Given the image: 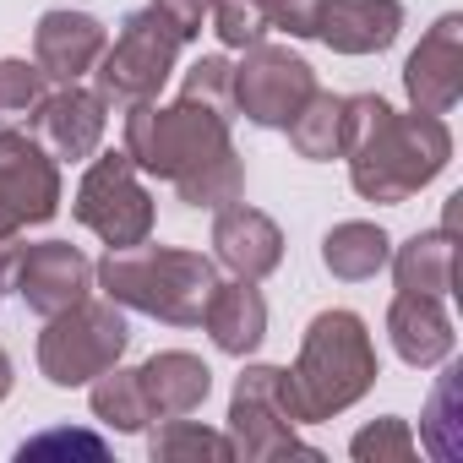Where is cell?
I'll return each instance as SVG.
<instances>
[{"label": "cell", "mask_w": 463, "mask_h": 463, "mask_svg": "<svg viewBox=\"0 0 463 463\" xmlns=\"http://www.w3.org/2000/svg\"><path fill=\"white\" fill-rule=\"evenodd\" d=\"M344 158H349V185L365 202L398 207L452 164V131L441 115L425 109L403 115L376 93H354L344 99Z\"/></svg>", "instance_id": "cell-1"}, {"label": "cell", "mask_w": 463, "mask_h": 463, "mask_svg": "<svg viewBox=\"0 0 463 463\" xmlns=\"http://www.w3.org/2000/svg\"><path fill=\"white\" fill-rule=\"evenodd\" d=\"M93 284L120 311H142V317L169 322V327H196L218 273H213V257H202V251L142 241V246L109 251L93 268Z\"/></svg>", "instance_id": "cell-2"}, {"label": "cell", "mask_w": 463, "mask_h": 463, "mask_svg": "<svg viewBox=\"0 0 463 463\" xmlns=\"http://www.w3.org/2000/svg\"><path fill=\"white\" fill-rule=\"evenodd\" d=\"M376 376H382L376 344H371V333H365V322L354 311H322V317H311V327L300 338V360L289 371L295 403H300L306 425L354 409L376 387Z\"/></svg>", "instance_id": "cell-3"}, {"label": "cell", "mask_w": 463, "mask_h": 463, "mask_svg": "<svg viewBox=\"0 0 463 463\" xmlns=\"http://www.w3.org/2000/svg\"><path fill=\"white\" fill-rule=\"evenodd\" d=\"M229 115L207 109V104H191V99H175V104H131L126 109V153L142 175H158V180H180L185 169L229 153Z\"/></svg>", "instance_id": "cell-4"}, {"label": "cell", "mask_w": 463, "mask_h": 463, "mask_svg": "<svg viewBox=\"0 0 463 463\" xmlns=\"http://www.w3.org/2000/svg\"><path fill=\"white\" fill-rule=\"evenodd\" d=\"M300 403H295V382L284 365H246V376L235 382L229 398V447L246 463H273V458H322L317 447H306L295 436Z\"/></svg>", "instance_id": "cell-5"}, {"label": "cell", "mask_w": 463, "mask_h": 463, "mask_svg": "<svg viewBox=\"0 0 463 463\" xmlns=\"http://www.w3.org/2000/svg\"><path fill=\"white\" fill-rule=\"evenodd\" d=\"M131 344L126 311L115 300H77L71 311L50 317L39 333V371L50 387H88L93 376H104L109 365H120Z\"/></svg>", "instance_id": "cell-6"}, {"label": "cell", "mask_w": 463, "mask_h": 463, "mask_svg": "<svg viewBox=\"0 0 463 463\" xmlns=\"http://www.w3.org/2000/svg\"><path fill=\"white\" fill-rule=\"evenodd\" d=\"M180 44H185V39L175 33V23H169L158 6L131 12L126 28H120V39L104 44L99 66H93V93H99L104 104H115V109H131V104L158 99V88L175 77Z\"/></svg>", "instance_id": "cell-7"}, {"label": "cell", "mask_w": 463, "mask_h": 463, "mask_svg": "<svg viewBox=\"0 0 463 463\" xmlns=\"http://www.w3.org/2000/svg\"><path fill=\"white\" fill-rule=\"evenodd\" d=\"M71 213L82 229L109 246V251H126V246H142L153 235V196L147 185L137 180V164L131 153H93L88 169H82V185L71 196Z\"/></svg>", "instance_id": "cell-8"}, {"label": "cell", "mask_w": 463, "mask_h": 463, "mask_svg": "<svg viewBox=\"0 0 463 463\" xmlns=\"http://www.w3.org/2000/svg\"><path fill=\"white\" fill-rule=\"evenodd\" d=\"M311 93H317V71L295 50L268 44V39L251 44L246 61L235 66V77H229V99H235V109L251 126H262V131H284Z\"/></svg>", "instance_id": "cell-9"}, {"label": "cell", "mask_w": 463, "mask_h": 463, "mask_svg": "<svg viewBox=\"0 0 463 463\" xmlns=\"http://www.w3.org/2000/svg\"><path fill=\"white\" fill-rule=\"evenodd\" d=\"M55 213H61L55 153L28 131H0V246H12L28 223H50Z\"/></svg>", "instance_id": "cell-10"}, {"label": "cell", "mask_w": 463, "mask_h": 463, "mask_svg": "<svg viewBox=\"0 0 463 463\" xmlns=\"http://www.w3.org/2000/svg\"><path fill=\"white\" fill-rule=\"evenodd\" d=\"M0 262H6L12 289L23 295V306L44 322L93 295V262L71 241H39V246L12 241V246H0Z\"/></svg>", "instance_id": "cell-11"}, {"label": "cell", "mask_w": 463, "mask_h": 463, "mask_svg": "<svg viewBox=\"0 0 463 463\" xmlns=\"http://www.w3.org/2000/svg\"><path fill=\"white\" fill-rule=\"evenodd\" d=\"M403 88H409V104L425 109V115H452L458 109V99H463V17L458 12H447L420 39V50L403 66Z\"/></svg>", "instance_id": "cell-12"}, {"label": "cell", "mask_w": 463, "mask_h": 463, "mask_svg": "<svg viewBox=\"0 0 463 463\" xmlns=\"http://www.w3.org/2000/svg\"><path fill=\"white\" fill-rule=\"evenodd\" d=\"M213 257L235 273V279L262 284V279L279 273V262H284V229H279L262 207L229 202V207H218V218H213Z\"/></svg>", "instance_id": "cell-13"}, {"label": "cell", "mask_w": 463, "mask_h": 463, "mask_svg": "<svg viewBox=\"0 0 463 463\" xmlns=\"http://www.w3.org/2000/svg\"><path fill=\"white\" fill-rule=\"evenodd\" d=\"M104 126H109V104L93 88H77V82H66L61 93H50L33 109L39 142L66 164H88L99 153V142H104Z\"/></svg>", "instance_id": "cell-14"}, {"label": "cell", "mask_w": 463, "mask_h": 463, "mask_svg": "<svg viewBox=\"0 0 463 463\" xmlns=\"http://www.w3.org/2000/svg\"><path fill=\"white\" fill-rule=\"evenodd\" d=\"M403 28L398 0H317L311 39H322L333 55H382Z\"/></svg>", "instance_id": "cell-15"}, {"label": "cell", "mask_w": 463, "mask_h": 463, "mask_svg": "<svg viewBox=\"0 0 463 463\" xmlns=\"http://www.w3.org/2000/svg\"><path fill=\"white\" fill-rule=\"evenodd\" d=\"M104 44H109V33L88 12H44L33 28V61L50 82H82L99 66Z\"/></svg>", "instance_id": "cell-16"}, {"label": "cell", "mask_w": 463, "mask_h": 463, "mask_svg": "<svg viewBox=\"0 0 463 463\" xmlns=\"http://www.w3.org/2000/svg\"><path fill=\"white\" fill-rule=\"evenodd\" d=\"M387 338H392L398 360L414 365V371H430V365H441L452 354V322H447L436 295L398 289L392 306H387Z\"/></svg>", "instance_id": "cell-17"}, {"label": "cell", "mask_w": 463, "mask_h": 463, "mask_svg": "<svg viewBox=\"0 0 463 463\" xmlns=\"http://www.w3.org/2000/svg\"><path fill=\"white\" fill-rule=\"evenodd\" d=\"M196 327H207V338H213L223 354L246 360V354L268 338V300H262V289H257L251 279L213 284V295H207Z\"/></svg>", "instance_id": "cell-18"}, {"label": "cell", "mask_w": 463, "mask_h": 463, "mask_svg": "<svg viewBox=\"0 0 463 463\" xmlns=\"http://www.w3.org/2000/svg\"><path fill=\"white\" fill-rule=\"evenodd\" d=\"M137 382H142V398H147V414L153 420H175V414H196L213 392V371L202 354H185V349H164L153 354L147 365H137Z\"/></svg>", "instance_id": "cell-19"}, {"label": "cell", "mask_w": 463, "mask_h": 463, "mask_svg": "<svg viewBox=\"0 0 463 463\" xmlns=\"http://www.w3.org/2000/svg\"><path fill=\"white\" fill-rule=\"evenodd\" d=\"M387 268H392V279H398V289H409V295H452V284H458V246H452V229L441 223V229H425V235H414V241H403L392 257H387Z\"/></svg>", "instance_id": "cell-20"}, {"label": "cell", "mask_w": 463, "mask_h": 463, "mask_svg": "<svg viewBox=\"0 0 463 463\" xmlns=\"http://www.w3.org/2000/svg\"><path fill=\"white\" fill-rule=\"evenodd\" d=\"M392 257V241L382 223H365V218H349V223H333L322 235V268L344 284H365L387 268Z\"/></svg>", "instance_id": "cell-21"}, {"label": "cell", "mask_w": 463, "mask_h": 463, "mask_svg": "<svg viewBox=\"0 0 463 463\" xmlns=\"http://www.w3.org/2000/svg\"><path fill=\"white\" fill-rule=\"evenodd\" d=\"M284 131H289V147H295L300 158H311V164L344 158V99L317 88Z\"/></svg>", "instance_id": "cell-22"}, {"label": "cell", "mask_w": 463, "mask_h": 463, "mask_svg": "<svg viewBox=\"0 0 463 463\" xmlns=\"http://www.w3.org/2000/svg\"><path fill=\"white\" fill-rule=\"evenodd\" d=\"M93 420L99 425H109V430H120V436H137V430H147V398H142V382H137V371H120V365H109L104 376H93Z\"/></svg>", "instance_id": "cell-23"}, {"label": "cell", "mask_w": 463, "mask_h": 463, "mask_svg": "<svg viewBox=\"0 0 463 463\" xmlns=\"http://www.w3.org/2000/svg\"><path fill=\"white\" fill-rule=\"evenodd\" d=\"M175 191H180L185 207H207V213H218V207H229V202H241V191H246V164H241L235 147H229V153H218V158L185 169V175L175 180Z\"/></svg>", "instance_id": "cell-24"}, {"label": "cell", "mask_w": 463, "mask_h": 463, "mask_svg": "<svg viewBox=\"0 0 463 463\" xmlns=\"http://www.w3.org/2000/svg\"><path fill=\"white\" fill-rule=\"evenodd\" d=\"M147 458L153 463H185V458H235V447H229L223 430H207L202 420H164L153 436H147Z\"/></svg>", "instance_id": "cell-25"}, {"label": "cell", "mask_w": 463, "mask_h": 463, "mask_svg": "<svg viewBox=\"0 0 463 463\" xmlns=\"http://www.w3.org/2000/svg\"><path fill=\"white\" fill-rule=\"evenodd\" d=\"M207 17H213V33L229 50H251V44H262L273 33V17H268L262 0H213Z\"/></svg>", "instance_id": "cell-26"}, {"label": "cell", "mask_w": 463, "mask_h": 463, "mask_svg": "<svg viewBox=\"0 0 463 463\" xmlns=\"http://www.w3.org/2000/svg\"><path fill=\"white\" fill-rule=\"evenodd\" d=\"M458 365H447V376H441V387L430 392V409H425V425H420V436H425V447L441 458V463H452L458 452H463V441H458V414H452V403H458Z\"/></svg>", "instance_id": "cell-27"}, {"label": "cell", "mask_w": 463, "mask_h": 463, "mask_svg": "<svg viewBox=\"0 0 463 463\" xmlns=\"http://www.w3.org/2000/svg\"><path fill=\"white\" fill-rule=\"evenodd\" d=\"M349 452H354L360 463H409V458H414V430H409V420L382 414V420H371L365 430H354Z\"/></svg>", "instance_id": "cell-28"}, {"label": "cell", "mask_w": 463, "mask_h": 463, "mask_svg": "<svg viewBox=\"0 0 463 463\" xmlns=\"http://www.w3.org/2000/svg\"><path fill=\"white\" fill-rule=\"evenodd\" d=\"M50 99V77L39 61H0V115H33Z\"/></svg>", "instance_id": "cell-29"}, {"label": "cell", "mask_w": 463, "mask_h": 463, "mask_svg": "<svg viewBox=\"0 0 463 463\" xmlns=\"http://www.w3.org/2000/svg\"><path fill=\"white\" fill-rule=\"evenodd\" d=\"M229 77H235V66H229L223 55H202V61L185 71L180 99H191V104H207V109L229 115V109H235V99H229Z\"/></svg>", "instance_id": "cell-30"}, {"label": "cell", "mask_w": 463, "mask_h": 463, "mask_svg": "<svg viewBox=\"0 0 463 463\" xmlns=\"http://www.w3.org/2000/svg\"><path fill=\"white\" fill-rule=\"evenodd\" d=\"M55 452H82V458H104L109 447L99 441V436H88V430H44V436H33V441H23L17 447V458L28 463V458H55Z\"/></svg>", "instance_id": "cell-31"}, {"label": "cell", "mask_w": 463, "mask_h": 463, "mask_svg": "<svg viewBox=\"0 0 463 463\" xmlns=\"http://www.w3.org/2000/svg\"><path fill=\"white\" fill-rule=\"evenodd\" d=\"M268 17H273V33H289V39H311V12L317 0H262Z\"/></svg>", "instance_id": "cell-32"}, {"label": "cell", "mask_w": 463, "mask_h": 463, "mask_svg": "<svg viewBox=\"0 0 463 463\" xmlns=\"http://www.w3.org/2000/svg\"><path fill=\"white\" fill-rule=\"evenodd\" d=\"M153 6L175 23V33L191 44L196 33H202V23H207V12H213V0H153Z\"/></svg>", "instance_id": "cell-33"}, {"label": "cell", "mask_w": 463, "mask_h": 463, "mask_svg": "<svg viewBox=\"0 0 463 463\" xmlns=\"http://www.w3.org/2000/svg\"><path fill=\"white\" fill-rule=\"evenodd\" d=\"M12 382H17V376H12V354H6V349H0V403H6V398H12Z\"/></svg>", "instance_id": "cell-34"}, {"label": "cell", "mask_w": 463, "mask_h": 463, "mask_svg": "<svg viewBox=\"0 0 463 463\" xmlns=\"http://www.w3.org/2000/svg\"><path fill=\"white\" fill-rule=\"evenodd\" d=\"M0 295H6V262H0Z\"/></svg>", "instance_id": "cell-35"}]
</instances>
